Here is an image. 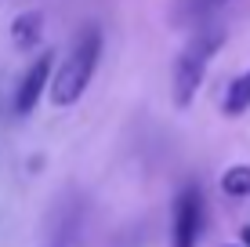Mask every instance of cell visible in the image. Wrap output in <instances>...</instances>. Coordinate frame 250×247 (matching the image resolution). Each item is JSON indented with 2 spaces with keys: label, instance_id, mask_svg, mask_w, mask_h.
I'll return each mask as SVG.
<instances>
[{
  "label": "cell",
  "instance_id": "1",
  "mask_svg": "<svg viewBox=\"0 0 250 247\" xmlns=\"http://www.w3.org/2000/svg\"><path fill=\"white\" fill-rule=\"evenodd\" d=\"M98 55H102V29L98 25H87V29L76 37L73 51L65 55L62 69L51 80V102H55V106H73V102L87 91L91 76L98 69Z\"/></svg>",
  "mask_w": 250,
  "mask_h": 247
},
{
  "label": "cell",
  "instance_id": "2",
  "mask_svg": "<svg viewBox=\"0 0 250 247\" xmlns=\"http://www.w3.org/2000/svg\"><path fill=\"white\" fill-rule=\"evenodd\" d=\"M225 44V33L221 29H196L192 40L185 44V51L178 55V66H174V102L178 106H188L200 91L203 76H207V66H210L214 51Z\"/></svg>",
  "mask_w": 250,
  "mask_h": 247
},
{
  "label": "cell",
  "instance_id": "3",
  "mask_svg": "<svg viewBox=\"0 0 250 247\" xmlns=\"http://www.w3.org/2000/svg\"><path fill=\"white\" fill-rule=\"evenodd\" d=\"M203 225V203L196 189H185L174 203V247H196Z\"/></svg>",
  "mask_w": 250,
  "mask_h": 247
},
{
  "label": "cell",
  "instance_id": "4",
  "mask_svg": "<svg viewBox=\"0 0 250 247\" xmlns=\"http://www.w3.org/2000/svg\"><path fill=\"white\" fill-rule=\"evenodd\" d=\"M51 62H55L51 55H40L37 62L25 69V76L19 80V91H15V113H33V109H37L40 95H44L47 84H51Z\"/></svg>",
  "mask_w": 250,
  "mask_h": 247
},
{
  "label": "cell",
  "instance_id": "5",
  "mask_svg": "<svg viewBox=\"0 0 250 247\" xmlns=\"http://www.w3.org/2000/svg\"><path fill=\"white\" fill-rule=\"evenodd\" d=\"M40 33H44V15L40 11H22L19 19L11 22V40H15V47H22V51L37 47Z\"/></svg>",
  "mask_w": 250,
  "mask_h": 247
},
{
  "label": "cell",
  "instance_id": "6",
  "mask_svg": "<svg viewBox=\"0 0 250 247\" xmlns=\"http://www.w3.org/2000/svg\"><path fill=\"white\" fill-rule=\"evenodd\" d=\"M221 193H225V197H236V200L250 197V167L247 164L229 167V171L221 175Z\"/></svg>",
  "mask_w": 250,
  "mask_h": 247
},
{
  "label": "cell",
  "instance_id": "7",
  "mask_svg": "<svg viewBox=\"0 0 250 247\" xmlns=\"http://www.w3.org/2000/svg\"><path fill=\"white\" fill-rule=\"evenodd\" d=\"M247 109H250V80L247 76H236V80L229 84V91H225V113L239 116V113H247Z\"/></svg>",
  "mask_w": 250,
  "mask_h": 247
},
{
  "label": "cell",
  "instance_id": "8",
  "mask_svg": "<svg viewBox=\"0 0 250 247\" xmlns=\"http://www.w3.org/2000/svg\"><path fill=\"white\" fill-rule=\"evenodd\" d=\"M243 247H250V225L243 229Z\"/></svg>",
  "mask_w": 250,
  "mask_h": 247
},
{
  "label": "cell",
  "instance_id": "9",
  "mask_svg": "<svg viewBox=\"0 0 250 247\" xmlns=\"http://www.w3.org/2000/svg\"><path fill=\"white\" fill-rule=\"evenodd\" d=\"M207 4H214V7H218V4H221V0H207Z\"/></svg>",
  "mask_w": 250,
  "mask_h": 247
},
{
  "label": "cell",
  "instance_id": "10",
  "mask_svg": "<svg viewBox=\"0 0 250 247\" xmlns=\"http://www.w3.org/2000/svg\"><path fill=\"white\" fill-rule=\"evenodd\" d=\"M243 76H247V80H250V69H247V73H243Z\"/></svg>",
  "mask_w": 250,
  "mask_h": 247
}]
</instances>
